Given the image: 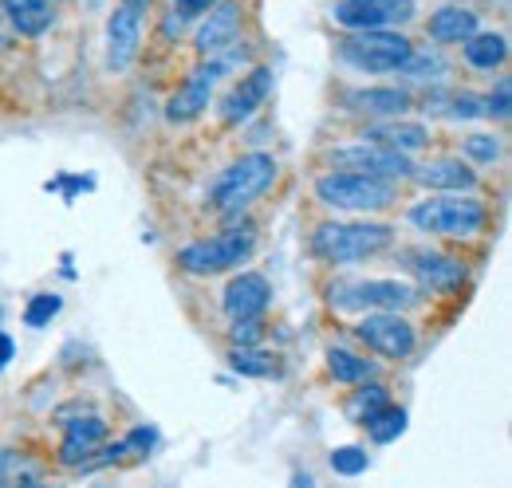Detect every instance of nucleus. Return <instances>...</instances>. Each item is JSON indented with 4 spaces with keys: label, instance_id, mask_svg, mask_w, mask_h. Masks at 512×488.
Returning <instances> with one entry per match:
<instances>
[{
    "label": "nucleus",
    "instance_id": "1",
    "mask_svg": "<svg viewBox=\"0 0 512 488\" xmlns=\"http://www.w3.org/2000/svg\"><path fill=\"white\" fill-rule=\"evenodd\" d=\"M406 221L426 237L469 241L489 225V201L473 193H430L406 209Z\"/></svg>",
    "mask_w": 512,
    "mask_h": 488
},
{
    "label": "nucleus",
    "instance_id": "2",
    "mask_svg": "<svg viewBox=\"0 0 512 488\" xmlns=\"http://www.w3.org/2000/svg\"><path fill=\"white\" fill-rule=\"evenodd\" d=\"M390 244H394V225H383V221H323L312 229L308 248L320 264L343 268V264L379 256Z\"/></svg>",
    "mask_w": 512,
    "mask_h": 488
},
{
    "label": "nucleus",
    "instance_id": "3",
    "mask_svg": "<svg viewBox=\"0 0 512 488\" xmlns=\"http://www.w3.org/2000/svg\"><path fill=\"white\" fill-rule=\"evenodd\" d=\"M276 174H280V166H276L272 154H260V150L256 154H241L237 162H229L217 174V182L209 185V209L221 213V217L245 213L256 197H264L272 189Z\"/></svg>",
    "mask_w": 512,
    "mask_h": 488
},
{
    "label": "nucleus",
    "instance_id": "4",
    "mask_svg": "<svg viewBox=\"0 0 512 488\" xmlns=\"http://www.w3.org/2000/svg\"><path fill=\"white\" fill-rule=\"evenodd\" d=\"M256 252V233L253 229H225V233H213V237H201L178 248L174 264L186 272V276H225L241 264H249Z\"/></svg>",
    "mask_w": 512,
    "mask_h": 488
},
{
    "label": "nucleus",
    "instance_id": "5",
    "mask_svg": "<svg viewBox=\"0 0 512 488\" xmlns=\"http://www.w3.org/2000/svg\"><path fill=\"white\" fill-rule=\"evenodd\" d=\"M316 197L335 213H383L398 205V182L327 170L323 178H316Z\"/></svg>",
    "mask_w": 512,
    "mask_h": 488
},
{
    "label": "nucleus",
    "instance_id": "6",
    "mask_svg": "<svg viewBox=\"0 0 512 488\" xmlns=\"http://www.w3.org/2000/svg\"><path fill=\"white\" fill-rule=\"evenodd\" d=\"M410 52H414L410 36H402L394 28H363V32L335 40V56L355 71H367V75H394L410 60Z\"/></svg>",
    "mask_w": 512,
    "mask_h": 488
},
{
    "label": "nucleus",
    "instance_id": "7",
    "mask_svg": "<svg viewBox=\"0 0 512 488\" xmlns=\"http://www.w3.org/2000/svg\"><path fill=\"white\" fill-rule=\"evenodd\" d=\"M335 311H410L422 304V292L406 280H335L327 288Z\"/></svg>",
    "mask_w": 512,
    "mask_h": 488
},
{
    "label": "nucleus",
    "instance_id": "8",
    "mask_svg": "<svg viewBox=\"0 0 512 488\" xmlns=\"http://www.w3.org/2000/svg\"><path fill=\"white\" fill-rule=\"evenodd\" d=\"M327 170H343V174H367V178H383V182H402L414 174V158L402 150H390L379 142H347V146H331L323 154Z\"/></svg>",
    "mask_w": 512,
    "mask_h": 488
},
{
    "label": "nucleus",
    "instance_id": "9",
    "mask_svg": "<svg viewBox=\"0 0 512 488\" xmlns=\"http://www.w3.org/2000/svg\"><path fill=\"white\" fill-rule=\"evenodd\" d=\"M245 28V8L241 0H213L201 12V24L193 32V52L197 60H225L237 52Z\"/></svg>",
    "mask_w": 512,
    "mask_h": 488
},
{
    "label": "nucleus",
    "instance_id": "10",
    "mask_svg": "<svg viewBox=\"0 0 512 488\" xmlns=\"http://www.w3.org/2000/svg\"><path fill=\"white\" fill-rule=\"evenodd\" d=\"M355 339L367 351L394 359V363H402V359H410L418 351V331L402 311H367L359 319V327H355Z\"/></svg>",
    "mask_w": 512,
    "mask_h": 488
},
{
    "label": "nucleus",
    "instance_id": "11",
    "mask_svg": "<svg viewBox=\"0 0 512 488\" xmlns=\"http://www.w3.org/2000/svg\"><path fill=\"white\" fill-rule=\"evenodd\" d=\"M402 268L410 272L418 292H434V296H449L465 284V264L457 256H446L438 248H402L398 252Z\"/></svg>",
    "mask_w": 512,
    "mask_h": 488
},
{
    "label": "nucleus",
    "instance_id": "12",
    "mask_svg": "<svg viewBox=\"0 0 512 488\" xmlns=\"http://www.w3.org/2000/svg\"><path fill=\"white\" fill-rule=\"evenodd\" d=\"M225 67H229V56L225 60H197V67L178 83V91L170 95L166 119L174 122V126H186V122L201 119L209 111V95H213L217 79L225 75Z\"/></svg>",
    "mask_w": 512,
    "mask_h": 488
},
{
    "label": "nucleus",
    "instance_id": "13",
    "mask_svg": "<svg viewBox=\"0 0 512 488\" xmlns=\"http://www.w3.org/2000/svg\"><path fill=\"white\" fill-rule=\"evenodd\" d=\"M414 20V0H339L335 4V24L347 32L363 28H398Z\"/></svg>",
    "mask_w": 512,
    "mask_h": 488
},
{
    "label": "nucleus",
    "instance_id": "14",
    "mask_svg": "<svg viewBox=\"0 0 512 488\" xmlns=\"http://www.w3.org/2000/svg\"><path fill=\"white\" fill-rule=\"evenodd\" d=\"M268 91H272V67H253V71H249L245 79H237V83L229 87V95L221 99V107H217L221 126H241L245 119H253L256 111L264 107Z\"/></svg>",
    "mask_w": 512,
    "mask_h": 488
},
{
    "label": "nucleus",
    "instance_id": "15",
    "mask_svg": "<svg viewBox=\"0 0 512 488\" xmlns=\"http://www.w3.org/2000/svg\"><path fill=\"white\" fill-rule=\"evenodd\" d=\"M142 16L138 8L119 4L107 20V67L111 71H127L130 63L138 60V48H142Z\"/></svg>",
    "mask_w": 512,
    "mask_h": 488
},
{
    "label": "nucleus",
    "instance_id": "16",
    "mask_svg": "<svg viewBox=\"0 0 512 488\" xmlns=\"http://www.w3.org/2000/svg\"><path fill=\"white\" fill-rule=\"evenodd\" d=\"M414 107V95L406 87H355L343 95V111L355 119H398Z\"/></svg>",
    "mask_w": 512,
    "mask_h": 488
},
{
    "label": "nucleus",
    "instance_id": "17",
    "mask_svg": "<svg viewBox=\"0 0 512 488\" xmlns=\"http://www.w3.org/2000/svg\"><path fill=\"white\" fill-rule=\"evenodd\" d=\"M363 138L367 142H379V146H390V150H402V154H422L434 138H430V126L422 122H410V119H371L363 126Z\"/></svg>",
    "mask_w": 512,
    "mask_h": 488
},
{
    "label": "nucleus",
    "instance_id": "18",
    "mask_svg": "<svg viewBox=\"0 0 512 488\" xmlns=\"http://www.w3.org/2000/svg\"><path fill=\"white\" fill-rule=\"evenodd\" d=\"M103 441H107V422H103V418L87 414V418L67 422L64 445H60V465H64V469H83V465L95 457V449H99Z\"/></svg>",
    "mask_w": 512,
    "mask_h": 488
},
{
    "label": "nucleus",
    "instance_id": "19",
    "mask_svg": "<svg viewBox=\"0 0 512 488\" xmlns=\"http://www.w3.org/2000/svg\"><path fill=\"white\" fill-rule=\"evenodd\" d=\"M272 304V284L260 276V272H241L229 280L225 296H221V307L229 319H245V315H264Z\"/></svg>",
    "mask_w": 512,
    "mask_h": 488
},
{
    "label": "nucleus",
    "instance_id": "20",
    "mask_svg": "<svg viewBox=\"0 0 512 488\" xmlns=\"http://www.w3.org/2000/svg\"><path fill=\"white\" fill-rule=\"evenodd\" d=\"M410 178L422 182L426 189H434V193H473L477 182H481V178L473 174V166L461 162V158H434V162H426V166H414Z\"/></svg>",
    "mask_w": 512,
    "mask_h": 488
},
{
    "label": "nucleus",
    "instance_id": "21",
    "mask_svg": "<svg viewBox=\"0 0 512 488\" xmlns=\"http://www.w3.org/2000/svg\"><path fill=\"white\" fill-rule=\"evenodd\" d=\"M8 24L24 40H40L56 24V0H0Z\"/></svg>",
    "mask_w": 512,
    "mask_h": 488
},
{
    "label": "nucleus",
    "instance_id": "22",
    "mask_svg": "<svg viewBox=\"0 0 512 488\" xmlns=\"http://www.w3.org/2000/svg\"><path fill=\"white\" fill-rule=\"evenodd\" d=\"M426 32H430V40H438V44H461V40H469L473 32H481V16H477L473 8L446 4V8H438V12L426 20Z\"/></svg>",
    "mask_w": 512,
    "mask_h": 488
},
{
    "label": "nucleus",
    "instance_id": "23",
    "mask_svg": "<svg viewBox=\"0 0 512 488\" xmlns=\"http://www.w3.org/2000/svg\"><path fill=\"white\" fill-rule=\"evenodd\" d=\"M461 56L477 71H497L509 60V40L501 32H473L469 40H461Z\"/></svg>",
    "mask_w": 512,
    "mask_h": 488
},
{
    "label": "nucleus",
    "instance_id": "24",
    "mask_svg": "<svg viewBox=\"0 0 512 488\" xmlns=\"http://www.w3.org/2000/svg\"><path fill=\"white\" fill-rule=\"evenodd\" d=\"M390 406V390H386L383 382H375V378H367V382H359L355 386V394H347V402H343V414L355 422V426H367L379 410Z\"/></svg>",
    "mask_w": 512,
    "mask_h": 488
},
{
    "label": "nucleus",
    "instance_id": "25",
    "mask_svg": "<svg viewBox=\"0 0 512 488\" xmlns=\"http://www.w3.org/2000/svg\"><path fill=\"white\" fill-rule=\"evenodd\" d=\"M327 374H331L335 382H343V386H359V382L375 378L379 366L371 363V359H363V355L343 351V347H331V351H327Z\"/></svg>",
    "mask_w": 512,
    "mask_h": 488
},
{
    "label": "nucleus",
    "instance_id": "26",
    "mask_svg": "<svg viewBox=\"0 0 512 488\" xmlns=\"http://www.w3.org/2000/svg\"><path fill=\"white\" fill-rule=\"evenodd\" d=\"M229 366L237 374H245V378H276L280 374V359L260 351V343L256 347H233L229 351Z\"/></svg>",
    "mask_w": 512,
    "mask_h": 488
},
{
    "label": "nucleus",
    "instance_id": "27",
    "mask_svg": "<svg viewBox=\"0 0 512 488\" xmlns=\"http://www.w3.org/2000/svg\"><path fill=\"white\" fill-rule=\"evenodd\" d=\"M363 429L371 433V441H375V445H390V441H394V437H402V429H406V410L390 402V406L379 410V414H375Z\"/></svg>",
    "mask_w": 512,
    "mask_h": 488
},
{
    "label": "nucleus",
    "instance_id": "28",
    "mask_svg": "<svg viewBox=\"0 0 512 488\" xmlns=\"http://www.w3.org/2000/svg\"><path fill=\"white\" fill-rule=\"evenodd\" d=\"M394 75H410V79L430 83V79H442V75H446V63H442V56H438L434 48H430V52H426V48H414L410 60L402 63Z\"/></svg>",
    "mask_w": 512,
    "mask_h": 488
},
{
    "label": "nucleus",
    "instance_id": "29",
    "mask_svg": "<svg viewBox=\"0 0 512 488\" xmlns=\"http://www.w3.org/2000/svg\"><path fill=\"white\" fill-rule=\"evenodd\" d=\"M327 465H331L335 477H359V473H367L371 457H367V449H359V445H339V449H331Z\"/></svg>",
    "mask_w": 512,
    "mask_h": 488
},
{
    "label": "nucleus",
    "instance_id": "30",
    "mask_svg": "<svg viewBox=\"0 0 512 488\" xmlns=\"http://www.w3.org/2000/svg\"><path fill=\"white\" fill-rule=\"evenodd\" d=\"M461 150H465V158H473V162H481V166H493V162H501L505 142H501L497 134H469V138L461 142Z\"/></svg>",
    "mask_w": 512,
    "mask_h": 488
},
{
    "label": "nucleus",
    "instance_id": "31",
    "mask_svg": "<svg viewBox=\"0 0 512 488\" xmlns=\"http://www.w3.org/2000/svg\"><path fill=\"white\" fill-rule=\"evenodd\" d=\"M60 307H64V300H60L56 292L32 296V304H28V311H24V323H28V327H44V323H52V319L60 315Z\"/></svg>",
    "mask_w": 512,
    "mask_h": 488
},
{
    "label": "nucleus",
    "instance_id": "32",
    "mask_svg": "<svg viewBox=\"0 0 512 488\" xmlns=\"http://www.w3.org/2000/svg\"><path fill=\"white\" fill-rule=\"evenodd\" d=\"M193 20H197V12H190L186 4H178V0H174V8L162 16V40H170V44H174V40H182V36L190 32Z\"/></svg>",
    "mask_w": 512,
    "mask_h": 488
},
{
    "label": "nucleus",
    "instance_id": "33",
    "mask_svg": "<svg viewBox=\"0 0 512 488\" xmlns=\"http://www.w3.org/2000/svg\"><path fill=\"white\" fill-rule=\"evenodd\" d=\"M233 327H229V339H233V347H256L260 339H264V319L260 315H245V319H229Z\"/></svg>",
    "mask_w": 512,
    "mask_h": 488
},
{
    "label": "nucleus",
    "instance_id": "34",
    "mask_svg": "<svg viewBox=\"0 0 512 488\" xmlns=\"http://www.w3.org/2000/svg\"><path fill=\"white\" fill-rule=\"evenodd\" d=\"M509 95H512V83L509 79H497V91L485 95V119H497V122L509 119Z\"/></svg>",
    "mask_w": 512,
    "mask_h": 488
},
{
    "label": "nucleus",
    "instance_id": "35",
    "mask_svg": "<svg viewBox=\"0 0 512 488\" xmlns=\"http://www.w3.org/2000/svg\"><path fill=\"white\" fill-rule=\"evenodd\" d=\"M8 359H12V339L0 331V370H4V363H8Z\"/></svg>",
    "mask_w": 512,
    "mask_h": 488
},
{
    "label": "nucleus",
    "instance_id": "36",
    "mask_svg": "<svg viewBox=\"0 0 512 488\" xmlns=\"http://www.w3.org/2000/svg\"><path fill=\"white\" fill-rule=\"evenodd\" d=\"M178 4H186V8H190V12H197V16H201V12H205V8H209V4H213V0H178Z\"/></svg>",
    "mask_w": 512,
    "mask_h": 488
},
{
    "label": "nucleus",
    "instance_id": "37",
    "mask_svg": "<svg viewBox=\"0 0 512 488\" xmlns=\"http://www.w3.org/2000/svg\"><path fill=\"white\" fill-rule=\"evenodd\" d=\"M123 4H130V8H138V12H150V4H154V0H123Z\"/></svg>",
    "mask_w": 512,
    "mask_h": 488
},
{
    "label": "nucleus",
    "instance_id": "38",
    "mask_svg": "<svg viewBox=\"0 0 512 488\" xmlns=\"http://www.w3.org/2000/svg\"><path fill=\"white\" fill-rule=\"evenodd\" d=\"M4 477H8V453L0 449V481H4Z\"/></svg>",
    "mask_w": 512,
    "mask_h": 488
}]
</instances>
